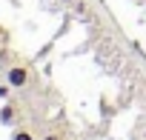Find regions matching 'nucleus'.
Returning <instances> with one entry per match:
<instances>
[{
  "label": "nucleus",
  "instance_id": "1",
  "mask_svg": "<svg viewBox=\"0 0 146 140\" xmlns=\"http://www.w3.org/2000/svg\"><path fill=\"white\" fill-rule=\"evenodd\" d=\"M6 80H9V86L23 89V86L32 83V69H29V66H12L9 72H6Z\"/></svg>",
  "mask_w": 146,
  "mask_h": 140
},
{
  "label": "nucleus",
  "instance_id": "2",
  "mask_svg": "<svg viewBox=\"0 0 146 140\" xmlns=\"http://www.w3.org/2000/svg\"><path fill=\"white\" fill-rule=\"evenodd\" d=\"M17 117H20V109H17V103H15V100H12V103H6L3 109H0V123H3V126L17 123Z\"/></svg>",
  "mask_w": 146,
  "mask_h": 140
},
{
  "label": "nucleus",
  "instance_id": "3",
  "mask_svg": "<svg viewBox=\"0 0 146 140\" xmlns=\"http://www.w3.org/2000/svg\"><path fill=\"white\" fill-rule=\"evenodd\" d=\"M12 140H35V134H32L29 129H15V134H12Z\"/></svg>",
  "mask_w": 146,
  "mask_h": 140
},
{
  "label": "nucleus",
  "instance_id": "4",
  "mask_svg": "<svg viewBox=\"0 0 146 140\" xmlns=\"http://www.w3.org/2000/svg\"><path fill=\"white\" fill-rule=\"evenodd\" d=\"M43 140H63V134H60L57 129H49V131L43 134Z\"/></svg>",
  "mask_w": 146,
  "mask_h": 140
},
{
  "label": "nucleus",
  "instance_id": "5",
  "mask_svg": "<svg viewBox=\"0 0 146 140\" xmlns=\"http://www.w3.org/2000/svg\"><path fill=\"white\" fill-rule=\"evenodd\" d=\"M3 37H6V32H3V29H0V40H3Z\"/></svg>",
  "mask_w": 146,
  "mask_h": 140
},
{
  "label": "nucleus",
  "instance_id": "6",
  "mask_svg": "<svg viewBox=\"0 0 146 140\" xmlns=\"http://www.w3.org/2000/svg\"><path fill=\"white\" fill-rule=\"evenodd\" d=\"M66 3H75V0H66Z\"/></svg>",
  "mask_w": 146,
  "mask_h": 140
}]
</instances>
